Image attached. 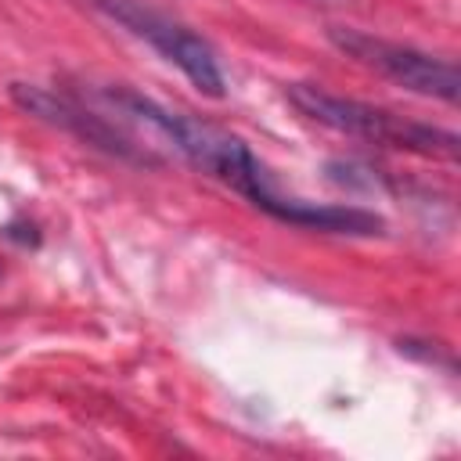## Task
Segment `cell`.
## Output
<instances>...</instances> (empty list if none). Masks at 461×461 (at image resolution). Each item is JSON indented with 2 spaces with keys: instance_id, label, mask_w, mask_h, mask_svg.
Returning <instances> with one entry per match:
<instances>
[{
  "instance_id": "6da1fadb",
  "label": "cell",
  "mask_w": 461,
  "mask_h": 461,
  "mask_svg": "<svg viewBox=\"0 0 461 461\" xmlns=\"http://www.w3.org/2000/svg\"><path fill=\"white\" fill-rule=\"evenodd\" d=\"M104 101L115 104V112L126 122L144 126L151 137L169 144L191 166H198L202 173L234 187L241 198H249L256 209H263L267 216H274L281 223L331 230V234H378V227H382V220L360 205H317V202L281 194L274 187L270 173L263 169V162L245 148V140H238L234 133H227L220 126H209V122L191 119L184 112H169V108H162V104H155V101H148L126 86L104 90Z\"/></svg>"
},
{
  "instance_id": "7a4b0ae2",
  "label": "cell",
  "mask_w": 461,
  "mask_h": 461,
  "mask_svg": "<svg viewBox=\"0 0 461 461\" xmlns=\"http://www.w3.org/2000/svg\"><path fill=\"white\" fill-rule=\"evenodd\" d=\"M288 101L313 122L346 133V137H360L371 144H385V148H400V151H414V155H429V158H457V133L443 130V126H429L407 115H396L389 108H375L353 97H339L328 94L321 86L310 83H292L288 86Z\"/></svg>"
},
{
  "instance_id": "3957f363",
  "label": "cell",
  "mask_w": 461,
  "mask_h": 461,
  "mask_svg": "<svg viewBox=\"0 0 461 461\" xmlns=\"http://www.w3.org/2000/svg\"><path fill=\"white\" fill-rule=\"evenodd\" d=\"M331 43L375 68L378 76L393 79L396 86H407L414 94H425V97H439V101H457V90H461V79H457V68L454 61L447 58H436V54H425L418 47H407V43H393V40H382V36H371V32H360V29H346V25H335L328 29Z\"/></svg>"
},
{
  "instance_id": "277c9868",
  "label": "cell",
  "mask_w": 461,
  "mask_h": 461,
  "mask_svg": "<svg viewBox=\"0 0 461 461\" xmlns=\"http://www.w3.org/2000/svg\"><path fill=\"white\" fill-rule=\"evenodd\" d=\"M97 7L108 18H115L119 25H126L133 36L148 40L169 65H176L191 79L194 90H202L209 97H220L223 94V72L216 65L212 47L202 36H194L187 25L173 22L169 14L155 11L144 0H97Z\"/></svg>"
},
{
  "instance_id": "5b68a950",
  "label": "cell",
  "mask_w": 461,
  "mask_h": 461,
  "mask_svg": "<svg viewBox=\"0 0 461 461\" xmlns=\"http://www.w3.org/2000/svg\"><path fill=\"white\" fill-rule=\"evenodd\" d=\"M11 94H14V101H18L25 112H32V115H40V119H47V122H58V126L72 130L76 137H83V140H90V144H101V148H108V151H115V155H122V158L148 162V155H140L126 133H119L115 126H108L101 115H94V112L72 104L68 97H58V94H50V90H43V86H29V83H14Z\"/></svg>"
}]
</instances>
